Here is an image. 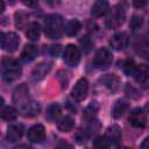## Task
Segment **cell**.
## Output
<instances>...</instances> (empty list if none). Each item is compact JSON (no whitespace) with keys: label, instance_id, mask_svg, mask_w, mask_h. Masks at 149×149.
<instances>
[{"label":"cell","instance_id":"cell-32","mask_svg":"<svg viewBox=\"0 0 149 149\" xmlns=\"http://www.w3.org/2000/svg\"><path fill=\"white\" fill-rule=\"evenodd\" d=\"M142 22H143L142 16H140V15H133L132 19H130V22H129V27L132 28V30H136V29H139L141 27Z\"/></svg>","mask_w":149,"mask_h":149},{"label":"cell","instance_id":"cell-37","mask_svg":"<svg viewBox=\"0 0 149 149\" xmlns=\"http://www.w3.org/2000/svg\"><path fill=\"white\" fill-rule=\"evenodd\" d=\"M13 149H33L30 146H28V144H26V143H22V144H19V146H16V147H14Z\"/></svg>","mask_w":149,"mask_h":149},{"label":"cell","instance_id":"cell-39","mask_svg":"<svg viewBox=\"0 0 149 149\" xmlns=\"http://www.w3.org/2000/svg\"><path fill=\"white\" fill-rule=\"evenodd\" d=\"M3 9H5V2L1 1V12H3Z\"/></svg>","mask_w":149,"mask_h":149},{"label":"cell","instance_id":"cell-6","mask_svg":"<svg viewBox=\"0 0 149 149\" xmlns=\"http://www.w3.org/2000/svg\"><path fill=\"white\" fill-rule=\"evenodd\" d=\"M64 62L69 66H77L80 62V51L74 44H68L64 51Z\"/></svg>","mask_w":149,"mask_h":149},{"label":"cell","instance_id":"cell-31","mask_svg":"<svg viewBox=\"0 0 149 149\" xmlns=\"http://www.w3.org/2000/svg\"><path fill=\"white\" fill-rule=\"evenodd\" d=\"M79 43H80L81 49H83V51L85 54H88L91 51L93 44H92V41H91V38L88 36H83L81 38H79Z\"/></svg>","mask_w":149,"mask_h":149},{"label":"cell","instance_id":"cell-8","mask_svg":"<svg viewBox=\"0 0 149 149\" xmlns=\"http://www.w3.org/2000/svg\"><path fill=\"white\" fill-rule=\"evenodd\" d=\"M27 137L33 143H42L45 139V128L43 125H34L28 129Z\"/></svg>","mask_w":149,"mask_h":149},{"label":"cell","instance_id":"cell-33","mask_svg":"<svg viewBox=\"0 0 149 149\" xmlns=\"http://www.w3.org/2000/svg\"><path fill=\"white\" fill-rule=\"evenodd\" d=\"M49 51H50V54H51L52 56L57 57V56L59 55V52H61V45H59V44L50 45V47H49Z\"/></svg>","mask_w":149,"mask_h":149},{"label":"cell","instance_id":"cell-23","mask_svg":"<svg viewBox=\"0 0 149 149\" xmlns=\"http://www.w3.org/2000/svg\"><path fill=\"white\" fill-rule=\"evenodd\" d=\"M135 51L143 58H149V41L141 40L135 44Z\"/></svg>","mask_w":149,"mask_h":149},{"label":"cell","instance_id":"cell-1","mask_svg":"<svg viewBox=\"0 0 149 149\" xmlns=\"http://www.w3.org/2000/svg\"><path fill=\"white\" fill-rule=\"evenodd\" d=\"M22 69L14 58L3 57L1 61V77L5 81H14L21 77Z\"/></svg>","mask_w":149,"mask_h":149},{"label":"cell","instance_id":"cell-18","mask_svg":"<svg viewBox=\"0 0 149 149\" xmlns=\"http://www.w3.org/2000/svg\"><path fill=\"white\" fill-rule=\"evenodd\" d=\"M105 136L109 140L111 143L118 144V143L120 142V140H121V129H120V127H119L118 125H112V126H109V127L107 128V130H106Z\"/></svg>","mask_w":149,"mask_h":149},{"label":"cell","instance_id":"cell-28","mask_svg":"<svg viewBox=\"0 0 149 149\" xmlns=\"http://www.w3.org/2000/svg\"><path fill=\"white\" fill-rule=\"evenodd\" d=\"M136 69H137V65L135 64V62L133 59H126L122 64V70L127 76H133L134 77V74L136 72Z\"/></svg>","mask_w":149,"mask_h":149},{"label":"cell","instance_id":"cell-12","mask_svg":"<svg viewBox=\"0 0 149 149\" xmlns=\"http://www.w3.org/2000/svg\"><path fill=\"white\" fill-rule=\"evenodd\" d=\"M109 44L111 47L114 49V50H123L127 45H128V36L125 31H119V33H115L111 41H109Z\"/></svg>","mask_w":149,"mask_h":149},{"label":"cell","instance_id":"cell-13","mask_svg":"<svg viewBox=\"0 0 149 149\" xmlns=\"http://www.w3.org/2000/svg\"><path fill=\"white\" fill-rule=\"evenodd\" d=\"M99 81L112 92H115L120 85V79L113 73H106V74L101 76L99 78Z\"/></svg>","mask_w":149,"mask_h":149},{"label":"cell","instance_id":"cell-9","mask_svg":"<svg viewBox=\"0 0 149 149\" xmlns=\"http://www.w3.org/2000/svg\"><path fill=\"white\" fill-rule=\"evenodd\" d=\"M52 68V64L50 62H42L40 64H37L33 70H31V73H30V78L31 80L34 81H40L42 80L51 70Z\"/></svg>","mask_w":149,"mask_h":149},{"label":"cell","instance_id":"cell-17","mask_svg":"<svg viewBox=\"0 0 149 149\" xmlns=\"http://www.w3.org/2000/svg\"><path fill=\"white\" fill-rule=\"evenodd\" d=\"M38 55V48L35 44H26L21 51V58L24 62H31Z\"/></svg>","mask_w":149,"mask_h":149},{"label":"cell","instance_id":"cell-22","mask_svg":"<svg viewBox=\"0 0 149 149\" xmlns=\"http://www.w3.org/2000/svg\"><path fill=\"white\" fill-rule=\"evenodd\" d=\"M134 78H135V80H136L137 83L144 84V83L148 80V78H149V69H148L146 65H140V66H137L136 72H135V74H134Z\"/></svg>","mask_w":149,"mask_h":149},{"label":"cell","instance_id":"cell-26","mask_svg":"<svg viewBox=\"0 0 149 149\" xmlns=\"http://www.w3.org/2000/svg\"><path fill=\"white\" fill-rule=\"evenodd\" d=\"M59 116H61V107H59V105H57V104L50 105L48 111H47V119L49 121H51V122H55V121H57L59 119Z\"/></svg>","mask_w":149,"mask_h":149},{"label":"cell","instance_id":"cell-10","mask_svg":"<svg viewBox=\"0 0 149 149\" xmlns=\"http://www.w3.org/2000/svg\"><path fill=\"white\" fill-rule=\"evenodd\" d=\"M27 101H29V90L26 84H21L13 92V102L21 107Z\"/></svg>","mask_w":149,"mask_h":149},{"label":"cell","instance_id":"cell-36","mask_svg":"<svg viewBox=\"0 0 149 149\" xmlns=\"http://www.w3.org/2000/svg\"><path fill=\"white\" fill-rule=\"evenodd\" d=\"M140 149H149V136L144 139V141L142 142L141 144V148Z\"/></svg>","mask_w":149,"mask_h":149},{"label":"cell","instance_id":"cell-21","mask_svg":"<svg viewBox=\"0 0 149 149\" xmlns=\"http://www.w3.org/2000/svg\"><path fill=\"white\" fill-rule=\"evenodd\" d=\"M80 28H81V24H80V22L78 21V20H70L66 24H65V27H64V31H65V34L68 35V36H74V35H77L78 34V31L80 30Z\"/></svg>","mask_w":149,"mask_h":149},{"label":"cell","instance_id":"cell-30","mask_svg":"<svg viewBox=\"0 0 149 149\" xmlns=\"http://www.w3.org/2000/svg\"><path fill=\"white\" fill-rule=\"evenodd\" d=\"M98 109H99V105H98V102H97V101H92V102L87 106V108L85 109V113H84V114H85L86 118L93 119V116L97 114Z\"/></svg>","mask_w":149,"mask_h":149},{"label":"cell","instance_id":"cell-3","mask_svg":"<svg viewBox=\"0 0 149 149\" xmlns=\"http://www.w3.org/2000/svg\"><path fill=\"white\" fill-rule=\"evenodd\" d=\"M126 19V8H125V3H118L113 7L111 14L107 16L105 24L108 29H114L120 27Z\"/></svg>","mask_w":149,"mask_h":149},{"label":"cell","instance_id":"cell-27","mask_svg":"<svg viewBox=\"0 0 149 149\" xmlns=\"http://www.w3.org/2000/svg\"><path fill=\"white\" fill-rule=\"evenodd\" d=\"M111 148V142L104 135V136H98L93 141V149H109Z\"/></svg>","mask_w":149,"mask_h":149},{"label":"cell","instance_id":"cell-20","mask_svg":"<svg viewBox=\"0 0 149 149\" xmlns=\"http://www.w3.org/2000/svg\"><path fill=\"white\" fill-rule=\"evenodd\" d=\"M127 108H128V102L126 100H123V99L116 100L114 102L113 107H112V115H113V118L118 119V118L122 116L123 113L127 111Z\"/></svg>","mask_w":149,"mask_h":149},{"label":"cell","instance_id":"cell-24","mask_svg":"<svg viewBox=\"0 0 149 149\" xmlns=\"http://www.w3.org/2000/svg\"><path fill=\"white\" fill-rule=\"evenodd\" d=\"M74 126V120L71 118V116H64L57 125V128L59 132H63V133H66V132H70Z\"/></svg>","mask_w":149,"mask_h":149},{"label":"cell","instance_id":"cell-29","mask_svg":"<svg viewBox=\"0 0 149 149\" xmlns=\"http://www.w3.org/2000/svg\"><path fill=\"white\" fill-rule=\"evenodd\" d=\"M28 14L26 12H16L15 13V24L17 28H22L27 22H28Z\"/></svg>","mask_w":149,"mask_h":149},{"label":"cell","instance_id":"cell-11","mask_svg":"<svg viewBox=\"0 0 149 149\" xmlns=\"http://www.w3.org/2000/svg\"><path fill=\"white\" fill-rule=\"evenodd\" d=\"M129 123L136 128H144L147 125V116L141 108H134L128 118Z\"/></svg>","mask_w":149,"mask_h":149},{"label":"cell","instance_id":"cell-34","mask_svg":"<svg viewBox=\"0 0 149 149\" xmlns=\"http://www.w3.org/2000/svg\"><path fill=\"white\" fill-rule=\"evenodd\" d=\"M55 149H73V148H72V146H71L69 142L62 141V142H59V143L55 147Z\"/></svg>","mask_w":149,"mask_h":149},{"label":"cell","instance_id":"cell-40","mask_svg":"<svg viewBox=\"0 0 149 149\" xmlns=\"http://www.w3.org/2000/svg\"><path fill=\"white\" fill-rule=\"evenodd\" d=\"M119 149H130V148H128V147H122V148H119Z\"/></svg>","mask_w":149,"mask_h":149},{"label":"cell","instance_id":"cell-25","mask_svg":"<svg viewBox=\"0 0 149 149\" xmlns=\"http://www.w3.org/2000/svg\"><path fill=\"white\" fill-rule=\"evenodd\" d=\"M17 116V112L12 106H3L1 108V119L5 121H13Z\"/></svg>","mask_w":149,"mask_h":149},{"label":"cell","instance_id":"cell-16","mask_svg":"<svg viewBox=\"0 0 149 149\" xmlns=\"http://www.w3.org/2000/svg\"><path fill=\"white\" fill-rule=\"evenodd\" d=\"M108 10H109V3L105 0H99L93 3V6L91 8V14L94 17H100V16L105 15Z\"/></svg>","mask_w":149,"mask_h":149},{"label":"cell","instance_id":"cell-5","mask_svg":"<svg viewBox=\"0 0 149 149\" xmlns=\"http://www.w3.org/2000/svg\"><path fill=\"white\" fill-rule=\"evenodd\" d=\"M20 43V38L19 36L13 33V31H8V33H1V48L7 51V52H14Z\"/></svg>","mask_w":149,"mask_h":149},{"label":"cell","instance_id":"cell-7","mask_svg":"<svg viewBox=\"0 0 149 149\" xmlns=\"http://www.w3.org/2000/svg\"><path fill=\"white\" fill-rule=\"evenodd\" d=\"M88 92V81L86 78H80L77 80V83L74 84L73 88H72V97L74 100L77 101H81L86 98Z\"/></svg>","mask_w":149,"mask_h":149},{"label":"cell","instance_id":"cell-14","mask_svg":"<svg viewBox=\"0 0 149 149\" xmlns=\"http://www.w3.org/2000/svg\"><path fill=\"white\" fill-rule=\"evenodd\" d=\"M41 111V105L34 100H29L27 101L23 106L20 107V112L23 116H28V118H31V116H35L40 113Z\"/></svg>","mask_w":149,"mask_h":149},{"label":"cell","instance_id":"cell-4","mask_svg":"<svg viewBox=\"0 0 149 149\" xmlns=\"http://www.w3.org/2000/svg\"><path fill=\"white\" fill-rule=\"evenodd\" d=\"M113 56L111 51L106 48H101L97 50L94 57H93V65L98 69H106L112 64Z\"/></svg>","mask_w":149,"mask_h":149},{"label":"cell","instance_id":"cell-2","mask_svg":"<svg viewBox=\"0 0 149 149\" xmlns=\"http://www.w3.org/2000/svg\"><path fill=\"white\" fill-rule=\"evenodd\" d=\"M63 19L58 14H50L44 20V33L49 38H59L63 34Z\"/></svg>","mask_w":149,"mask_h":149},{"label":"cell","instance_id":"cell-35","mask_svg":"<svg viewBox=\"0 0 149 149\" xmlns=\"http://www.w3.org/2000/svg\"><path fill=\"white\" fill-rule=\"evenodd\" d=\"M147 5L146 1H133V6L136 7V8H141V7H144Z\"/></svg>","mask_w":149,"mask_h":149},{"label":"cell","instance_id":"cell-38","mask_svg":"<svg viewBox=\"0 0 149 149\" xmlns=\"http://www.w3.org/2000/svg\"><path fill=\"white\" fill-rule=\"evenodd\" d=\"M23 3L27 5V6H37L36 1H23Z\"/></svg>","mask_w":149,"mask_h":149},{"label":"cell","instance_id":"cell-19","mask_svg":"<svg viewBox=\"0 0 149 149\" xmlns=\"http://www.w3.org/2000/svg\"><path fill=\"white\" fill-rule=\"evenodd\" d=\"M41 31H42V28L38 22H30L26 30L27 38H29L30 41H37L41 36Z\"/></svg>","mask_w":149,"mask_h":149},{"label":"cell","instance_id":"cell-15","mask_svg":"<svg viewBox=\"0 0 149 149\" xmlns=\"http://www.w3.org/2000/svg\"><path fill=\"white\" fill-rule=\"evenodd\" d=\"M23 130H24V128H23V125H21V123L10 125L8 127L7 134H6L8 142H16V141H19L22 137V135H23Z\"/></svg>","mask_w":149,"mask_h":149}]
</instances>
